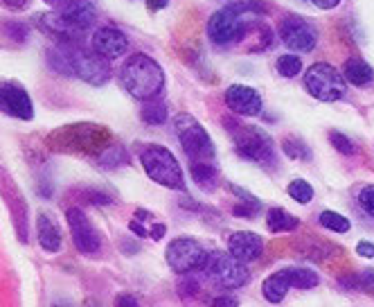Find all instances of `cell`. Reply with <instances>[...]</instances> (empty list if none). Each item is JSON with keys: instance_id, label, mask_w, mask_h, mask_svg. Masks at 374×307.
Segmentation results:
<instances>
[{"instance_id": "d6986e66", "label": "cell", "mask_w": 374, "mask_h": 307, "mask_svg": "<svg viewBox=\"0 0 374 307\" xmlns=\"http://www.w3.org/2000/svg\"><path fill=\"white\" fill-rule=\"evenodd\" d=\"M190 169H192L194 181H196L203 190H215V188H217V183H219V172H217L215 163H203V161H198V163H192Z\"/></svg>"}, {"instance_id": "d6a6232c", "label": "cell", "mask_w": 374, "mask_h": 307, "mask_svg": "<svg viewBox=\"0 0 374 307\" xmlns=\"http://www.w3.org/2000/svg\"><path fill=\"white\" fill-rule=\"evenodd\" d=\"M167 5H169V0H147V7L152 11H158V9H163Z\"/></svg>"}, {"instance_id": "7a4b0ae2", "label": "cell", "mask_w": 374, "mask_h": 307, "mask_svg": "<svg viewBox=\"0 0 374 307\" xmlns=\"http://www.w3.org/2000/svg\"><path fill=\"white\" fill-rule=\"evenodd\" d=\"M122 84L135 100H152L165 86V72L147 55H133L122 66Z\"/></svg>"}, {"instance_id": "603a6c76", "label": "cell", "mask_w": 374, "mask_h": 307, "mask_svg": "<svg viewBox=\"0 0 374 307\" xmlns=\"http://www.w3.org/2000/svg\"><path fill=\"white\" fill-rule=\"evenodd\" d=\"M320 224H322V228H329L334 233H347L352 228L350 219L339 215V213H334V211H322L320 213Z\"/></svg>"}, {"instance_id": "4dcf8cb0", "label": "cell", "mask_w": 374, "mask_h": 307, "mask_svg": "<svg viewBox=\"0 0 374 307\" xmlns=\"http://www.w3.org/2000/svg\"><path fill=\"white\" fill-rule=\"evenodd\" d=\"M318 9H334L341 5V0H311Z\"/></svg>"}, {"instance_id": "d590c367", "label": "cell", "mask_w": 374, "mask_h": 307, "mask_svg": "<svg viewBox=\"0 0 374 307\" xmlns=\"http://www.w3.org/2000/svg\"><path fill=\"white\" fill-rule=\"evenodd\" d=\"M131 228H133V233H135V235H142V238H147V235H149V233H147V228L138 224V219H133V222H131Z\"/></svg>"}, {"instance_id": "44dd1931", "label": "cell", "mask_w": 374, "mask_h": 307, "mask_svg": "<svg viewBox=\"0 0 374 307\" xmlns=\"http://www.w3.org/2000/svg\"><path fill=\"white\" fill-rule=\"evenodd\" d=\"M298 219L293 215H289L286 211H282V208H273V211H268V217H266V226L271 233H286V230H293L298 228Z\"/></svg>"}, {"instance_id": "74e56055", "label": "cell", "mask_w": 374, "mask_h": 307, "mask_svg": "<svg viewBox=\"0 0 374 307\" xmlns=\"http://www.w3.org/2000/svg\"><path fill=\"white\" fill-rule=\"evenodd\" d=\"M215 305H237V301H232V298H217Z\"/></svg>"}, {"instance_id": "6da1fadb", "label": "cell", "mask_w": 374, "mask_h": 307, "mask_svg": "<svg viewBox=\"0 0 374 307\" xmlns=\"http://www.w3.org/2000/svg\"><path fill=\"white\" fill-rule=\"evenodd\" d=\"M264 11L266 7L259 0H244V3H234L219 9L208 23L210 41L217 45L239 43L244 36L251 34V28H255L253 18L257 14H264Z\"/></svg>"}, {"instance_id": "f546056e", "label": "cell", "mask_w": 374, "mask_h": 307, "mask_svg": "<svg viewBox=\"0 0 374 307\" xmlns=\"http://www.w3.org/2000/svg\"><path fill=\"white\" fill-rule=\"evenodd\" d=\"M356 253H358L361 257H374V244L368 242V240H361V242L356 244Z\"/></svg>"}, {"instance_id": "8992f818", "label": "cell", "mask_w": 374, "mask_h": 307, "mask_svg": "<svg viewBox=\"0 0 374 307\" xmlns=\"http://www.w3.org/2000/svg\"><path fill=\"white\" fill-rule=\"evenodd\" d=\"M307 91L320 102H336L345 95V79L339 70L329 64H314L305 72Z\"/></svg>"}, {"instance_id": "8d00e7d4", "label": "cell", "mask_w": 374, "mask_h": 307, "mask_svg": "<svg viewBox=\"0 0 374 307\" xmlns=\"http://www.w3.org/2000/svg\"><path fill=\"white\" fill-rule=\"evenodd\" d=\"M118 305H138V301H135L133 296H120Z\"/></svg>"}, {"instance_id": "e575fe53", "label": "cell", "mask_w": 374, "mask_h": 307, "mask_svg": "<svg viewBox=\"0 0 374 307\" xmlns=\"http://www.w3.org/2000/svg\"><path fill=\"white\" fill-rule=\"evenodd\" d=\"M7 7H14V9H23L30 5V0H5Z\"/></svg>"}, {"instance_id": "5bb4252c", "label": "cell", "mask_w": 374, "mask_h": 307, "mask_svg": "<svg viewBox=\"0 0 374 307\" xmlns=\"http://www.w3.org/2000/svg\"><path fill=\"white\" fill-rule=\"evenodd\" d=\"M226 104L230 111L253 118L261 111V97L257 91L248 89V86H230L226 91Z\"/></svg>"}, {"instance_id": "836d02e7", "label": "cell", "mask_w": 374, "mask_h": 307, "mask_svg": "<svg viewBox=\"0 0 374 307\" xmlns=\"http://www.w3.org/2000/svg\"><path fill=\"white\" fill-rule=\"evenodd\" d=\"M45 3L61 9V7H70V5H74V3H77V0H45Z\"/></svg>"}, {"instance_id": "52a82bcc", "label": "cell", "mask_w": 374, "mask_h": 307, "mask_svg": "<svg viewBox=\"0 0 374 307\" xmlns=\"http://www.w3.org/2000/svg\"><path fill=\"white\" fill-rule=\"evenodd\" d=\"M203 269H205V274L223 289L244 287L248 278H251V272L244 267L242 260H237L232 253H223V251L210 253Z\"/></svg>"}, {"instance_id": "1f68e13d", "label": "cell", "mask_w": 374, "mask_h": 307, "mask_svg": "<svg viewBox=\"0 0 374 307\" xmlns=\"http://www.w3.org/2000/svg\"><path fill=\"white\" fill-rule=\"evenodd\" d=\"M154 230L152 233H149V235H152V240H163L165 238V233H167V228H165V224H156V226H152Z\"/></svg>"}, {"instance_id": "8fae6325", "label": "cell", "mask_w": 374, "mask_h": 307, "mask_svg": "<svg viewBox=\"0 0 374 307\" xmlns=\"http://www.w3.org/2000/svg\"><path fill=\"white\" fill-rule=\"evenodd\" d=\"M280 34H282V41L298 52H311L318 41L316 30L311 28L307 21L298 18V16L284 18L280 26Z\"/></svg>"}, {"instance_id": "4fadbf2b", "label": "cell", "mask_w": 374, "mask_h": 307, "mask_svg": "<svg viewBox=\"0 0 374 307\" xmlns=\"http://www.w3.org/2000/svg\"><path fill=\"white\" fill-rule=\"evenodd\" d=\"M127 48H129V39L115 28L104 26V28L95 30V34H93V50L106 59L122 57L124 52H127Z\"/></svg>"}, {"instance_id": "ffe728a7", "label": "cell", "mask_w": 374, "mask_h": 307, "mask_svg": "<svg viewBox=\"0 0 374 307\" xmlns=\"http://www.w3.org/2000/svg\"><path fill=\"white\" fill-rule=\"evenodd\" d=\"M284 272L289 276L291 287H298V289H314L320 282L318 274L311 272L307 267H289V269H284Z\"/></svg>"}, {"instance_id": "5b68a950", "label": "cell", "mask_w": 374, "mask_h": 307, "mask_svg": "<svg viewBox=\"0 0 374 307\" xmlns=\"http://www.w3.org/2000/svg\"><path fill=\"white\" fill-rule=\"evenodd\" d=\"M174 127H176L183 150L192 163H215V145H212L208 131L201 127V122H196V118H192L190 113H181L174 120Z\"/></svg>"}, {"instance_id": "484cf974", "label": "cell", "mask_w": 374, "mask_h": 307, "mask_svg": "<svg viewBox=\"0 0 374 307\" xmlns=\"http://www.w3.org/2000/svg\"><path fill=\"white\" fill-rule=\"evenodd\" d=\"M329 140H332V145H334V150L341 152L343 156H352V154L356 152L354 143L347 138L345 133H341V131H332V133H329Z\"/></svg>"}, {"instance_id": "7402d4cb", "label": "cell", "mask_w": 374, "mask_h": 307, "mask_svg": "<svg viewBox=\"0 0 374 307\" xmlns=\"http://www.w3.org/2000/svg\"><path fill=\"white\" fill-rule=\"evenodd\" d=\"M142 120L147 125H165L167 120V108L163 102H158L152 97V102L144 100V106H142Z\"/></svg>"}, {"instance_id": "7c38bea8", "label": "cell", "mask_w": 374, "mask_h": 307, "mask_svg": "<svg viewBox=\"0 0 374 307\" xmlns=\"http://www.w3.org/2000/svg\"><path fill=\"white\" fill-rule=\"evenodd\" d=\"M3 108L5 113H9L11 118L16 120H32L34 118V106H32V100L28 91L23 89L21 84L16 82H5L3 84Z\"/></svg>"}, {"instance_id": "4316f807", "label": "cell", "mask_w": 374, "mask_h": 307, "mask_svg": "<svg viewBox=\"0 0 374 307\" xmlns=\"http://www.w3.org/2000/svg\"><path fill=\"white\" fill-rule=\"evenodd\" d=\"M358 201H361V206H363V211H366L370 217H374V186H368V188L361 190Z\"/></svg>"}, {"instance_id": "9a60e30c", "label": "cell", "mask_w": 374, "mask_h": 307, "mask_svg": "<svg viewBox=\"0 0 374 307\" xmlns=\"http://www.w3.org/2000/svg\"><path fill=\"white\" fill-rule=\"evenodd\" d=\"M228 251L242 262H255L264 251V240L257 233H232L228 238Z\"/></svg>"}, {"instance_id": "d4e9b609", "label": "cell", "mask_w": 374, "mask_h": 307, "mask_svg": "<svg viewBox=\"0 0 374 307\" xmlns=\"http://www.w3.org/2000/svg\"><path fill=\"white\" fill-rule=\"evenodd\" d=\"M300 70H302V61L300 57H295V55H282L278 59V72L282 77H295V75H300Z\"/></svg>"}, {"instance_id": "2e32d148", "label": "cell", "mask_w": 374, "mask_h": 307, "mask_svg": "<svg viewBox=\"0 0 374 307\" xmlns=\"http://www.w3.org/2000/svg\"><path fill=\"white\" fill-rule=\"evenodd\" d=\"M36 235H39V244L47 253H57L61 249V228L57 219L47 213H39L36 217Z\"/></svg>"}, {"instance_id": "277c9868", "label": "cell", "mask_w": 374, "mask_h": 307, "mask_svg": "<svg viewBox=\"0 0 374 307\" xmlns=\"http://www.w3.org/2000/svg\"><path fill=\"white\" fill-rule=\"evenodd\" d=\"M95 7L91 5H70L61 7L59 11H50V14L41 16V23L47 32H55L57 36L66 41L77 39V36L95 23Z\"/></svg>"}, {"instance_id": "cb8c5ba5", "label": "cell", "mask_w": 374, "mask_h": 307, "mask_svg": "<svg viewBox=\"0 0 374 307\" xmlns=\"http://www.w3.org/2000/svg\"><path fill=\"white\" fill-rule=\"evenodd\" d=\"M286 192H289V196L298 203H309L311 199H314V188H311V183H307L305 179L291 181L289 188H286Z\"/></svg>"}, {"instance_id": "f1b7e54d", "label": "cell", "mask_w": 374, "mask_h": 307, "mask_svg": "<svg viewBox=\"0 0 374 307\" xmlns=\"http://www.w3.org/2000/svg\"><path fill=\"white\" fill-rule=\"evenodd\" d=\"M295 145H298L295 140H286V143H284V152L289 154L291 158H307V161H309V158H311L309 152H307V150L302 152L300 147H295Z\"/></svg>"}, {"instance_id": "83f0119b", "label": "cell", "mask_w": 374, "mask_h": 307, "mask_svg": "<svg viewBox=\"0 0 374 307\" xmlns=\"http://www.w3.org/2000/svg\"><path fill=\"white\" fill-rule=\"evenodd\" d=\"M257 208H259V206L244 201L242 206H234L232 215H237V217H257Z\"/></svg>"}, {"instance_id": "30bf717a", "label": "cell", "mask_w": 374, "mask_h": 307, "mask_svg": "<svg viewBox=\"0 0 374 307\" xmlns=\"http://www.w3.org/2000/svg\"><path fill=\"white\" fill-rule=\"evenodd\" d=\"M66 219L70 224V233H72V242L74 247L79 249V253L84 255H93L102 247V240H99V233L93 226V222L86 217L84 211L79 208H68L66 211Z\"/></svg>"}, {"instance_id": "9c48e42d", "label": "cell", "mask_w": 374, "mask_h": 307, "mask_svg": "<svg viewBox=\"0 0 374 307\" xmlns=\"http://www.w3.org/2000/svg\"><path fill=\"white\" fill-rule=\"evenodd\" d=\"M234 147L242 158L255 163H268L273 158V143L264 131L255 127H234Z\"/></svg>"}, {"instance_id": "ba28073f", "label": "cell", "mask_w": 374, "mask_h": 307, "mask_svg": "<svg viewBox=\"0 0 374 307\" xmlns=\"http://www.w3.org/2000/svg\"><path fill=\"white\" fill-rule=\"evenodd\" d=\"M208 255L210 253L201 247V244L190 238L174 240L165 253L167 264L176 274H190V272H196V269H203L208 262Z\"/></svg>"}, {"instance_id": "3957f363", "label": "cell", "mask_w": 374, "mask_h": 307, "mask_svg": "<svg viewBox=\"0 0 374 307\" xmlns=\"http://www.w3.org/2000/svg\"><path fill=\"white\" fill-rule=\"evenodd\" d=\"M140 163L152 181L160 183V186H165L169 190H181V192L185 190L181 165L176 161V156H174L167 147L144 145L140 150Z\"/></svg>"}, {"instance_id": "e0dca14e", "label": "cell", "mask_w": 374, "mask_h": 307, "mask_svg": "<svg viewBox=\"0 0 374 307\" xmlns=\"http://www.w3.org/2000/svg\"><path fill=\"white\" fill-rule=\"evenodd\" d=\"M289 289H291V282H289V276H286L284 269L268 276L264 280V285H261V294H264L266 301H271V303H282V298L286 296V291Z\"/></svg>"}, {"instance_id": "ac0fdd59", "label": "cell", "mask_w": 374, "mask_h": 307, "mask_svg": "<svg viewBox=\"0 0 374 307\" xmlns=\"http://www.w3.org/2000/svg\"><path fill=\"white\" fill-rule=\"evenodd\" d=\"M345 79L354 86H368L374 79V70L363 59H350L345 64Z\"/></svg>"}]
</instances>
